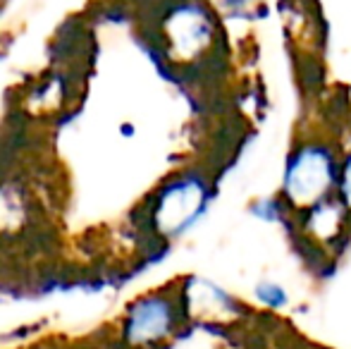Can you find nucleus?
Returning <instances> with one entry per match:
<instances>
[{
	"instance_id": "1",
	"label": "nucleus",
	"mask_w": 351,
	"mask_h": 349,
	"mask_svg": "<svg viewBox=\"0 0 351 349\" xmlns=\"http://www.w3.org/2000/svg\"><path fill=\"white\" fill-rule=\"evenodd\" d=\"M172 306L162 297H143L127 313L125 337L132 345H151L172 330Z\"/></svg>"
},
{
	"instance_id": "2",
	"label": "nucleus",
	"mask_w": 351,
	"mask_h": 349,
	"mask_svg": "<svg viewBox=\"0 0 351 349\" xmlns=\"http://www.w3.org/2000/svg\"><path fill=\"white\" fill-rule=\"evenodd\" d=\"M328 177H332V165L328 163L325 154L311 149L296 160L289 175V191L299 201H313L330 184Z\"/></svg>"
},
{
	"instance_id": "3",
	"label": "nucleus",
	"mask_w": 351,
	"mask_h": 349,
	"mask_svg": "<svg viewBox=\"0 0 351 349\" xmlns=\"http://www.w3.org/2000/svg\"><path fill=\"white\" fill-rule=\"evenodd\" d=\"M201 206V189L191 182H180L160 199L156 220L165 232H177L191 220Z\"/></svg>"
},
{
	"instance_id": "4",
	"label": "nucleus",
	"mask_w": 351,
	"mask_h": 349,
	"mask_svg": "<svg viewBox=\"0 0 351 349\" xmlns=\"http://www.w3.org/2000/svg\"><path fill=\"white\" fill-rule=\"evenodd\" d=\"M344 194H347V201L351 204V165L347 168V177H344Z\"/></svg>"
}]
</instances>
